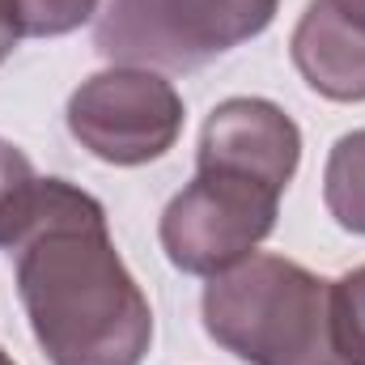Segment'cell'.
I'll return each instance as SVG.
<instances>
[{"instance_id": "1", "label": "cell", "mask_w": 365, "mask_h": 365, "mask_svg": "<svg viewBox=\"0 0 365 365\" xmlns=\"http://www.w3.org/2000/svg\"><path fill=\"white\" fill-rule=\"evenodd\" d=\"M17 297L51 365H140L153 306L110 242L106 208L86 187L43 179L38 212L17 242Z\"/></svg>"}, {"instance_id": "2", "label": "cell", "mask_w": 365, "mask_h": 365, "mask_svg": "<svg viewBox=\"0 0 365 365\" xmlns=\"http://www.w3.org/2000/svg\"><path fill=\"white\" fill-rule=\"evenodd\" d=\"M204 331L247 365H344L331 340V280L284 255H247L208 276Z\"/></svg>"}, {"instance_id": "3", "label": "cell", "mask_w": 365, "mask_h": 365, "mask_svg": "<svg viewBox=\"0 0 365 365\" xmlns=\"http://www.w3.org/2000/svg\"><path fill=\"white\" fill-rule=\"evenodd\" d=\"M280 0H106L93 47L110 64L191 73L259 38Z\"/></svg>"}, {"instance_id": "4", "label": "cell", "mask_w": 365, "mask_h": 365, "mask_svg": "<svg viewBox=\"0 0 365 365\" xmlns=\"http://www.w3.org/2000/svg\"><path fill=\"white\" fill-rule=\"evenodd\" d=\"M280 195L251 175L195 170L158 221L166 259L187 276H217L242 264L276 230Z\"/></svg>"}, {"instance_id": "5", "label": "cell", "mask_w": 365, "mask_h": 365, "mask_svg": "<svg viewBox=\"0 0 365 365\" xmlns=\"http://www.w3.org/2000/svg\"><path fill=\"white\" fill-rule=\"evenodd\" d=\"M73 140L106 166H149L182 136V93L158 68L110 64L86 77L68 98Z\"/></svg>"}, {"instance_id": "6", "label": "cell", "mask_w": 365, "mask_h": 365, "mask_svg": "<svg viewBox=\"0 0 365 365\" xmlns=\"http://www.w3.org/2000/svg\"><path fill=\"white\" fill-rule=\"evenodd\" d=\"M302 162V128L272 98H225L200 132L195 170H234L284 191Z\"/></svg>"}, {"instance_id": "7", "label": "cell", "mask_w": 365, "mask_h": 365, "mask_svg": "<svg viewBox=\"0 0 365 365\" xmlns=\"http://www.w3.org/2000/svg\"><path fill=\"white\" fill-rule=\"evenodd\" d=\"M293 68L327 102H365V30L331 0H310L289 38Z\"/></svg>"}, {"instance_id": "8", "label": "cell", "mask_w": 365, "mask_h": 365, "mask_svg": "<svg viewBox=\"0 0 365 365\" xmlns=\"http://www.w3.org/2000/svg\"><path fill=\"white\" fill-rule=\"evenodd\" d=\"M323 204L340 230L365 238V128L344 132L323 166Z\"/></svg>"}, {"instance_id": "9", "label": "cell", "mask_w": 365, "mask_h": 365, "mask_svg": "<svg viewBox=\"0 0 365 365\" xmlns=\"http://www.w3.org/2000/svg\"><path fill=\"white\" fill-rule=\"evenodd\" d=\"M38 195H43V179L34 162L13 140L0 136V251H17V242L34 225Z\"/></svg>"}, {"instance_id": "10", "label": "cell", "mask_w": 365, "mask_h": 365, "mask_svg": "<svg viewBox=\"0 0 365 365\" xmlns=\"http://www.w3.org/2000/svg\"><path fill=\"white\" fill-rule=\"evenodd\" d=\"M331 340L344 365H365V264L331 280Z\"/></svg>"}, {"instance_id": "11", "label": "cell", "mask_w": 365, "mask_h": 365, "mask_svg": "<svg viewBox=\"0 0 365 365\" xmlns=\"http://www.w3.org/2000/svg\"><path fill=\"white\" fill-rule=\"evenodd\" d=\"M9 13L21 38H60L90 21L98 0H9Z\"/></svg>"}, {"instance_id": "12", "label": "cell", "mask_w": 365, "mask_h": 365, "mask_svg": "<svg viewBox=\"0 0 365 365\" xmlns=\"http://www.w3.org/2000/svg\"><path fill=\"white\" fill-rule=\"evenodd\" d=\"M17 26H13V13H9V0H0V64L13 56V47H17Z\"/></svg>"}, {"instance_id": "13", "label": "cell", "mask_w": 365, "mask_h": 365, "mask_svg": "<svg viewBox=\"0 0 365 365\" xmlns=\"http://www.w3.org/2000/svg\"><path fill=\"white\" fill-rule=\"evenodd\" d=\"M331 9H336V13H344L353 26H361V30H365V0H331Z\"/></svg>"}, {"instance_id": "14", "label": "cell", "mask_w": 365, "mask_h": 365, "mask_svg": "<svg viewBox=\"0 0 365 365\" xmlns=\"http://www.w3.org/2000/svg\"><path fill=\"white\" fill-rule=\"evenodd\" d=\"M0 365H17V361H13V357H9V353H4V349H0Z\"/></svg>"}]
</instances>
